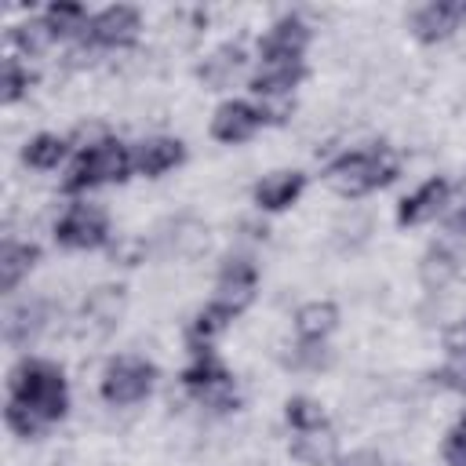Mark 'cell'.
<instances>
[{
	"label": "cell",
	"mask_w": 466,
	"mask_h": 466,
	"mask_svg": "<svg viewBox=\"0 0 466 466\" xmlns=\"http://www.w3.org/2000/svg\"><path fill=\"white\" fill-rule=\"evenodd\" d=\"M302 186H306V178L299 171H273V175H266L255 186V204L262 211H280V208H288V204L299 200Z\"/></svg>",
	"instance_id": "9a60e30c"
},
{
	"label": "cell",
	"mask_w": 466,
	"mask_h": 466,
	"mask_svg": "<svg viewBox=\"0 0 466 466\" xmlns=\"http://www.w3.org/2000/svg\"><path fill=\"white\" fill-rule=\"evenodd\" d=\"M178 160H182V142H178V138H164V135L138 142V149H135V157H131V164H135L142 175H149V178L171 171Z\"/></svg>",
	"instance_id": "5bb4252c"
},
{
	"label": "cell",
	"mask_w": 466,
	"mask_h": 466,
	"mask_svg": "<svg viewBox=\"0 0 466 466\" xmlns=\"http://www.w3.org/2000/svg\"><path fill=\"white\" fill-rule=\"evenodd\" d=\"M462 22H466V4L462 0H437V4H426V7L415 11L411 29H415L419 40L433 44V40L451 36Z\"/></svg>",
	"instance_id": "9c48e42d"
},
{
	"label": "cell",
	"mask_w": 466,
	"mask_h": 466,
	"mask_svg": "<svg viewBox=\"0 0 466 466\" xmlns=\"http://www.w3.org/2000/svg\"><path fill=\"white\" fill-rule=\"evenodd\" d=\"M441 379H444L451 390H462V393H466V342H451V360H448V368L441 371Z\"/></svg>",
	"instance_id": "f546056e"
},
{
	"label": "cell",
	"mask_w": 466,
	"mask_h": 466,
	"mask_svg": "<svg viewBox=\"0 0 466 466\" xmlns=\"http://www.w3.org/2000/svg\"><path fill=\"white\" fill-rule=\"evenodd\" d=\"M240 69H244V47H240V44H222V47H215V51L200 62V80H204L211 91H218V87H229Z\"/></svg>",
	"instance_id": "2e32d148"
},
{
	"label": "cell",
	"mask_w": 466,
	"mask_h": 466,
	"mask_svg": "<svg viewBox=\"0 0 466 466\" xmlns=\"http://www.w3.org/2000/svg\"><path fill=\"white\" fill-rule=\"evenodd\" d=\"M291 455H295L299 462H306V466H324V462H331V455H335V437H331L324 426L302 430V433L295 437V444H291Z\"/></svg>",
	"instance_id": "ffe728a7"
},
{
	"label": "cell",
	"mask_w": 466,
	"mask_h": 466,
	"mask_svg": "<svg viewBox=\"0 0 466 466\" xmlns=\"http://www.w3.org/2000/svg\"><path fill=\"white\" fill-rule=\"evenodd\" d=\"M339 324V313L331 302H306L299 313H295V331L302 342H324L331 335V328Z\"/></svg>",
	"instance_id": "d6986e66"
},
{
	"label": "cell",
	"mask_w": 466,
	"mask_h": 466,
	"mask_svg": "<svg viewBox=\"0 0 466 466\" xmlns=\"http://www.w3.org/2000/svg\"><path fill=\"white\" fill-rule=\"evenodd\" d=\"M444 459H448V466H466V419L448 433V441H444Z\"/></svg>",
	"instance_id": "4dcf8cb0"
},
{
	"label": "cell",
	"mask_w": 466,
	"mask_h": 466,
	"mask_svg": "<svg viewBox=\"0 0 466 466\" xmlns=\"http://www.w3.org/2000/svg\"><path fill=\"white\" fill-rule=\"evenodd\" d=\"M120 313H124V288L116 284H102L84 299V320L95 331H109L120 320Z\"/></svg>",
	"instance_id": "e0dca14e"
},
{
	"label": "cell",
	"mask_w": 466,
	"mask_h": 466,
	"mask_svg": "<svg viewBox=\"0 0 466 466\" xmlns=\"http://www.w3.org/2000/svg\"><path fill=\"white\" fill-rule=\"evenodd\" d=\"M29 87V73L18 66V58H7L4 62V102H18Z\"/></svg>",
	"instance_id": "f1b7e54d"
},
{
	"label": "cell",
	"mask_w": 466,
	"mask_h": 466,
	"mask_svg": "<svg viewBox=\"0 0 466 466\" xmlns=\"http://www.w3.org/2000/svg\"><path fill=\"white\" fill-rule=\"evenodd\" d=\"M419 273H422V284H426V288H437V291H441V288L459 273V258H455L448 248H433V251H426Z\"/></svg>",
	"instance_id": "603a6c76"
},
{
	"label": "cell",
	"mask_w": 466,
	"mask_h": 466,
	"mask_svg": "<svg viewBox=\"0 0 466 466\" xmlns=\"http://www.w3.org/2000/svg\"><path fill=\"white\" fill-rule=\"evenodd\" d=\"M262 120H266V113L258 106H251V102H226L211 116V135L218 142H229L233 146V142L251 138L262 127Z\"/></svg>",
	"instance_id": "ba28073f"
},
{
	"label": "cell",
	"mask_w": 466,
	"mask_h": 466,
	"mask_svg": "<svg viewBox=\"0 0 466 466\" xmlns=\"http://www.w3.org/2000/svg\"><path fill=\"white\" fill-rule=\"evenodd\" d=\"M444 200H448V182L444 178H430V182H422L415 193H408L400 200L397 218H400V226H422V222L437 218V211L444 208Z\"/></svg>",
	"instance_id": "7c38bea8"
},
{
	"label": "cell",
	"mask_w": 466,
	"mask_h": 466,
	"mask_svg": "<svg viewBox=\"0 0 466 466\" xmlns=\"http://www.w3.org/2000/svg\"><path fill=\"white\" fill-rule=\"evenodd\" d=\"M51 40H55V33H51V25H47L44 18H40V22H25V25L15 29V44H18L25 55H40Z\"/></svg>",
	"instance_id": "83f0119b"
},
{
	"label": "cell",
	"mask_w": 466,
	"mask_h": 466,
	"mask_svg": "<svg viewBox=\"0 0 466 466\" xmlns=\"http://www.w3.org/2000/svg\"><path fill=\"white\" fill-rule=\"evenodd\" d=\"M397 175V160L386 149H350L339 160L328 164V186L342 197H360L379 189L382 182H390Z\"/></svg>",
	"instance_id": "7a4b0ae2"
},
{
	"label": "cell",
	"mask_w": 466,
	"mask_h": 466,
	"mask_svg": "<svg viewBox=\"0 0 466 466\" xmlns=\"http://www.w3.org/2000/svg\"><path fill=\"white\" fill-rule=\"evenodd\" d=\"M339 466H382V459H379V451H368V448H360V451H350V455H342V459H339Z\"/></svg>",
	"instance_id": "1f68e13d"
},
{
	"label": "cell",
	"mask_w": 466,
	"mask_h": 466,
	"mask_svg": "<svg viewBox=\"0 0 466 466\" xmlns=\"http://www.w3.org/2000/svg\"><path fill=\"white\" fill-rule=\"evenodd\" d=\"M182 382L200 404H208L215 411H226V408L237 404V386H233L229 371L208 353H197V360L182 371Z\"/></svg>",
	"instance_id": "277c9868"
},
{
	"label": "cell",
	"mask_w": 466,
	"mask_h": 466,
	"mask_svg": "<svg viewBox=\"0 0 466 466\" xmlns=\"http://www.w3.org/2000/svg\"><path fill=\"white\" fill-rule=\"evenodd\" d=\"M22 157H25L29 167L51 171V167H58V160L66 157V138H58V135H36V138L25 142Z\"/></svg>",
	"instance_id": "7402d4cb"
},
{
	"label": "cell",
	"mask_w": 466,
	"mask_h": 466,
	"mask_svg": "<svg viewBox=\"0 0 466 466\" xmlns=\"http://www.w3.org/2000/svg\"><path fill=\"white\" fill-rule=\"evenodd\" d=\"M288 422L295 426V433L317 430V426H324V408L313 397H291L288 400Z\"/></svg>",
	"instance_id": "484cf974"
},
{
	"label": "cell",
	"mask_w": 466,
	"mask_h": 466,
	"mask_svg": "<svg viewBox=\"0 0 466 466\" xmlns=\"http://www.w3.org/2000/svg\"><path fill=\"white\" fill-rule=\"evenodd\" d=\"M44 320H47L44 302H40V299H25V302H18V306L7 313V320H4V335H7V342L25 346V342L44 328Z\"/></svg>",
	"instance_id": "ac0fdd59"
},
{
	"label": "cell",
	"mask_w": 466,
	"mask_h": 466,
	"mask_svg": "<svg viewBox=\"0 0 466 466\" xmlns=\"http://www.w3.org/2000/svg\"><path fill=\"white\" fill-rule=\"evenodd\" d=\"M455 229H466V182L459 186V200H455Z\"/></svg>",
	"instance_id": "d6a6232c"
},
{
	"label": "cell",
	"mask_w": 466,
	"mask_h": 466,
	"mask_svg": "<svg viewBox=\"0 0 466 466\" xmlns=\"http://www.w3.org/2000/svg\"><path fill=\"white\" fill-rule=\"evenodd\" d=\"M109 233V222H106V211L98 204H69L66 215L58 218L55 226V237L58 244L66 248H76V251H87V248H98Z\"/></svg>",
	"instance_id": "8992f818"
},
{
	"label": "cell",
	"mask_w": 466,
	"mask_h": 466,
	"mask_svg": "<svg viewBox=\"0 0 466 466\" xmlns=\"http://www.w3.org/2000/svg\"><path fill=\"white\" fill-rule=\"evenodd\" d=\"M44 22L51 25V33H55V36L73 33V29H80V25H84V7H80V4H51V7H47V15H44Z\"/></svg>",
	"instance_id": "4316f807"
},
{
	"label": "cell",
	"mask_w": 466,
	"mask_h": 466,
	"mask_svg": "<svg viewBox=\"0 0 466 466\" xmlns=\"http://www.w3.org/2000/svg\"><path fill=\"white\" fill-rule=\"evenodd\" d=\"M171 248H175V255H186V258H193V255H200V251L208 248V229H204L200 222L186 218V222H178V226H175Z\"/></svg>",
	"instance_id": "d4e9b609"
},
{
	"label": "cell",
	"mask_w": 466,
	"mask_h": 466,
	"mask_svg": "<svg viewBox=\"0 0 466 466\" xmlns=\"http://www.w3.org/2000/svg\"><path fill=\"white\" fill-rule=\"evenodd\" d=\"M153 390V364L142 357H120L102 375V397L109 404H138Z\"/></svg>",
	"instance_id": "5b68a950"
},
{
	"label": "cell",
	"mask_w": 466,
	"mask_h": 466,
	"mask_svg": "<svg viewBox=\"0 0 466 466\" xmlns=\"http://www.w3.org/2000/svg\"><path fill=\"white\" fill-rule=\"evenodd\" d=\"M66 379L51 360H22L11 371V397L4 419L15 433L33 437L47 422H58L66 415Z\"/></svg>",
	"instance_id": "6da1fadb"
},
{
	"label": "cell",
	"mask_w": 466,
	"mask_h": 466,
	"mask_svg": "<svg viewBox=\"0 0 466 466\" xmlns=\"http://www.w3.org/2000/svg\"><path fill=\"white\" fill-rule=\"evenodd\" d=\"M255 277L258 273H255L251 258H226V266L218 273V295H215V302H222L229 313H240L251 302Z\"/></svg>",
	"instance_id": "8fae6325"
},
{
	"label": "cell",
	"mask_w": 466,
	"mask_h": 466,
	"mask_svg": "<svg viewBox=\"0 0 466 466\" xmlns=\"http://www.w3.org/2000/svg\"><path fill=\"white\" fill-rule=\"evenodd\" d=\"M127 167H131L127 149H124L116 138H98V142H91V146L76 157V164H73V171H69V178H66V189L76 193V189L120 182V178L127 175Z\"/></svg>",
	"instance_id": "3957f363"
},
{
	"label": "cell",
	"mask_w": 466,
	"mask_h": 466,
	"mask_svg": "<svg viewBox=\"0 0 466 466\" xmlns=\"http://www.w3.org/2000/svg\"><path fill=\"white\" fill-rule=\"evenodd\" d=\"M226 320H233V313H229L222 302H211L208 309H200V313H197V320H193V328H189L193 342H211V339L226 328Z\"/></svg>",
	"instance_id": "cb8c5ba5"
},
{
	"label": "cell",
	"mask_w": 466,
	"mask_h": 466,
	"mask_svg": "<svg viewBox=\"0 0 466 466\" xmlns=\"http://www.w3.org/2000/svg\"><path fill=\"white\" fill-rule=\"evenodd\" d=\"M306 40H309V29L302 18L288 15L280 22H273L266 29V36L258 40V51L262 58H284V62H302V51H306Z\"/></svg>",
	"instance_id": "30bf717a"
},
{
	"label": "cell",
	"mask_w": 466,
	"mask_h": 466,
	"mask_svg": "<svg viewBox=\"0 0 466 466\" xmlns=\"http://www.w3.org/2000/svg\"><path fill=\"white\" fill-rule=\"evenodd\" d=\"M33 262H36L33 244H4V251H0V284H4V291H11L33 269Z\"/></svg>",
	"instance_id": "44dd1931"
},
{
	"label": "cell",
	"mask_w": 466,
	"mask_h": 466,
	"mask_svg": "<svg viewBox=\"0 0 466 466\" xmlns=\"http://www.w3.org/2000/svg\"><path fill=\"white\" fill-rule=\"evenodd\" d=\"M138 11L127 7V4H113V7H102L91 22H87V36L91 44H102V47H124L135 40L138 33Z\"/></svg>",
	"instance_id": "52a82bcc"
},
{
	"label": "cell",
	"mask_w": 466,
	"mask_h": 466,
	"mask_svg": "<svg viewBox=\"0 0 466 466\" xmlns=\"http://www.w3.org/2000/svg\"><path fill=\"white\" fill-rule=\"evenodd\" d=\"M302 80V62H284V58H262V66L251 76V91L262 98H280Z\"/></svg>",
	"instance_id": "4fadbf2b"
}]
</instances>
